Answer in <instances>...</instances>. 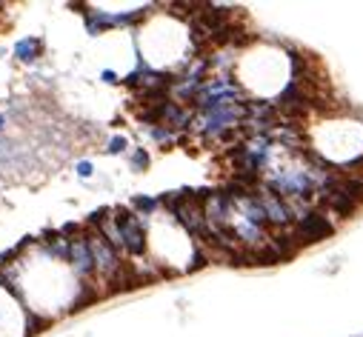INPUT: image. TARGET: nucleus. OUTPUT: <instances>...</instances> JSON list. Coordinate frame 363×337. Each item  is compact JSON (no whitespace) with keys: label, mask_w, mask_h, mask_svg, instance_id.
<instances>
[{"label":"nucleus","mask_w":363,"mask_h":337,"mask_svg":"<svg viewBox=\"0 0 363 337\" xmlns=\"http://www.w3.org/2000/svg\"><path fill=\"white\" fill-rule=\"evenodd\" d=\"M4 126H6V117H4V114H0V131H4Z\"/></svg>","instance_id":"obj_9"},{"label":"nucleus","mask_w":363,"mask_h":337,"mask_svg":"<svg viewBox=\"0 0 363 337\" xmlns=\"http://www.w3.org/2000/svg\"><path fill=\"white\" fill-rule=\"evenodd\" d=\"M49 326H52L49 317H38V312H29V314H26V334H29V337H38V334L46 331Z\"/></svg>","instance_id":"obj_4"},{"label":"nucleus","mask_w":363,"mask_h":337,"mask_svg":"<svg viewBox=\"0 0 363 337\" xmlns=\"http://www.w3.org/2000/svg\"><path fill=\"white\" fill-rule=\"evenodd\" d=\"M149 138H152L161 149H172V146L178 143V134H175L172 129H166V126H152V129H149Z\"/></svg>","instance_id":"obj_3"},{"label":"nucleus","mask_w":363,"mask_h":337,"mask_svg":"<svg viewBox=\"0 0 363 337\" xmlns=\"http://www.w3.org/2000/svg\"><path fill=\"white\" fill-rule=\"evenodd\" d=\"M158 209H161V197H134L132 200V212H137L143 220L158 215Z\"/></svg>","instance_id":"obj_2"},{"label":"nucleus","mask_w":363,"mask_h":337,"mask_svg":"<svg viewBox=\"0 0 363 337\" xmlns=\"http://www.w3.org/2000/svg\"><path fill=\"white\" fill-rule=\"evenodd\" d=\"M15 54H18L21 63H32V60H38L43 54V40L40 37H26V40H21L15 46Z\"/></svg>","instance_id":"obj_1"},{"label":"nucleus","mask_w":363,"mask_h":337,"mask_svg":"<svg viewBox=\"0 0 363 337\" xmlns=\"http://www.w3.org/2000/svg\"><path fill=\"white\" fill-rule=\"evenodd\" d=\"M129 166H132L134 172H143V169L149 166V152L143 149V146H137V149L132 152V158H129Z\"/></svg>","instance_id":"obj_5"},{"label":"nucleus","mask_w":363,"mask_h":337,"mask_svg":"<svg viewBox=\"0 0 363 337\" xmlns=\"http://www.w3.org/2000/svg\"><path fill=\"white\" fill-rule=\"evenodd\" d=\"M126 146H129V141L123 138V134H115V138L106 143V155H123Z\"/></svg>","instance_id":"obj_6"},{"label":"nucleus","mask_w":363,"mask_h":337,"mask_svg":"<svg viewBox=\"0 0 363 337\" xmlns=\"http://www.w3.org/2000/svg\"><path fill=\"white\" fill-rule=\"evenodd\" d=\"M75 169H78V175H81V177H92V172H95V169H92V163H89V160H81V163H78V166H75Z\"/></svg>","instance_id":"obj_7"},{"label":"nucleus","mask_w":363,"mask_h":337,"mask_svg":"<svg viewBox=\"0 0 363 337\" xmlns=\"http://www.w3.org/2000/svg\"><path fill=\"white\" fill-rule=\"evenodd\" d=\"M100 78H103V83H117V78H115V72H103Z\"/></svg>","instance_id":"obj_8"}]
</instances>
